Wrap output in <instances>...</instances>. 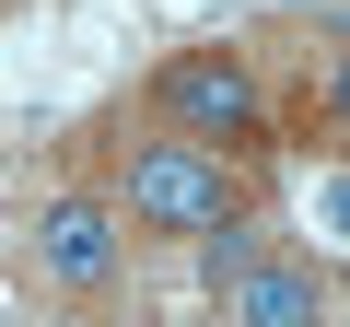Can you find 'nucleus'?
Returning <instances> with one entry per match:
<instances>
[{"mask_svg": "<svg viewBox=\"0 0 350 327\" xmlns=\"http://www.w3.org/2000/svg\"><path fill=\"white\" fill-rule=\"evenodd\" d=\"M140 105H152V129L163 140H257V70H245V47H175L152 82H140Z\"/></svg>", "mask_w": 350, "mask_h": 327, "instance_id": "2", "label": "nucleus"}, {"mask_svg": "<svg viewBox=\"0 0 350 327\" xmlns=\"http://www.w3.org/2000/svg\"><path fill=\"white\" fill-rule=\"evenodd\" d=\"M36 280L47 292H70V304H105L117 280H129V234H117V211L105 199H47L36 211Z\"/></svg>", "mask_w": 350, "mask_h": 327, "instance_id": "3", "label": "nucleus"}, {"mask_svg": "<svg viewBox=\"0 0 350 327\" xmlns=\"http://www.w3.org/2000/svg\"><path fill=\"white\" fill-rule=\"evenodd\" d=\"M257 257H280L257 222H222V234H199V280H211V292H222V280H245Z\"/></svg>", "mask_w": 350, "mask_h": 327, "instance_id": "5", "label": "nucleus"}, {"mask_svg": "<svg viewBox=\"0 0 350 327\" xmlns=\"http://www.w3.org/2000/svg\"><path fill=\"white\" fill-rule=\"evenodd\" d=\"M222 327H327V280L304 257H257L245 280H222Z\"/></svg>", "mask_w": 350, "mask_h": 327, "instance_id": "4", "label": "nucleus"}, {"mask_svg": "<svg viewBox=\"0 0 350 327\" xmlns=\"http://www.w3.org/2000/svg\"><path fill=\"white\" fill-rule=\"evenodd\" d=\"M117 234L140 246V234H163V246H199V234H222V222H257V176L234 152H211V140H140L129 152V176H117Z\"/></svg>", "mask_w": 350, "mask_h": 327, "instance_id": "1", "label": "nucleus"}]
</instances>
